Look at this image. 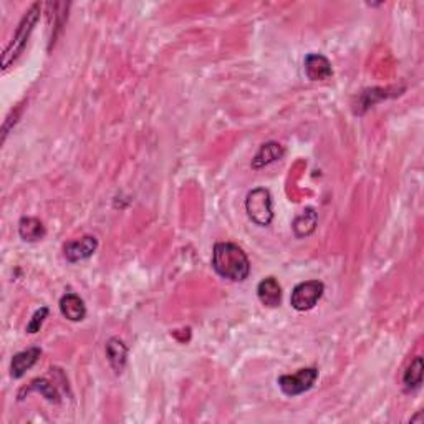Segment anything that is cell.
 Here are the masks:
<instances>
[{"label":"cell","instance_id":"cell-9","mask_svg":"<svg viewBox=\"0 0 424 424\" xmlns=\"http://www.w3.org/2000/svg\"><path fill=\"white\" fill-rule=\"evenodd\" d=\"M40 354H42V350L37 347L28 348V350H25V352L14 354V358H12V363H10L12 378H22V376L25 375V371H28L30 368H32L38 361Z\"/></svg>","mask_w":424,"mask_h":424},{"label":"cell","instance_id":"cell-12","mask_svg":"<svg viewBox=\"0 0 424 424\" xmlns=\"http://www.w3.org/2000/svg\"><path fill=\"white\" fill-rule=\"evenodd\" d=\"M106 358H108V363H110V366L113 368L116 373H121L124 365H127V358H128V347L124 345V341L120 339L108 340Z\"/></svg>","mask_w":424,"mask_h":424},{"label":"cell","instance_id":"cell-5","mask_svg":"<svg viewBox=\"0 0 424 424\" xmlns=\"http://www.w3.org/2000/svg\"><path fill=\"white\" fill-rule=\"evenodd\" d=\"M317 378L318 371L315 368H302L293 375H282L277 383L285 396H298L313 388Z\"/></svg>","mask_w":424,"mask_h":424},{"label":"cell","instance_id":"cell-15","mask_svg":"<svg viewBox=\"0 0 424 424\" xmlns=\"http://www.w3.org/2000/svg\"><path fill=\"white\" fill-rule=\"evenodd\" d=\"M32 391H38V393H42L43 395V398H47V400L50 401V403H60V395H58V391L57 389H55V386L54 384H51L50 382H47V380H33L32 383L28 384L27 388H24L20 391V395H19V398L22 400V396L25 395V393H32Z\"/></svg>","mask_w":424,"mask_h":424},{"label":"cell","instance_id":"cell-10","mask_svg":"<svg viewBox=\"0 0 424 424\" xmlns=\"http://www.w3.org/2000/svg\"><path fill=\"white\" fill-rule=\"evenodd\" d=\"M284 154H285V149L280 142H275V141L266 142V145H262L261 149L257 151V154L254 156L252 168L254 170H262V168L269 166V164L282 159Z\"/></svg>","mask_w":424,"mask_h":424},{"label":"cell","instance_id":"cell-17","mask_svg":"<svg viewBox=\"0 0 424 424\" xmlns=\"http://www.w3.org/2000/svg\"><path fill=\"white\" fill-rule=\"evenodd\" d=\"M386 98V90L383 88H373V90H368V92H363L360 97V106L370 108L373 106L376 101H380V99Z\"/></svg>","mask_w":424,"mask_h":424},{"label":"cell","instance_id":"cell-1","mask_svg":"<svg viewBox=\"0 0 424 424\" xmlns=\"http://www.w3.org/2000/svg\"><path fill=\"white\" fill-rule=\"evenodd\" d=\"M212 269L232 282H244L250 274L247 254L232 242H218L212 250Z\"/></svg>","mask_w":424,"mask_h":424},{"label":"cell","instance_id":"cell-6","mask_svg":"<svg viewBox=\"0 0 424 424\" xmlns=\"http://www.w3.org/2000/svg\"><path fill=\"white\" fill-rule=\"evenodd\" d=\"M97 247H98L97 237L85 236L81 237V239L68 242V244L65 245V259L72 263L85 261V259L92 257Z\"/></svg>","mask_w":424,"mask_h":424},{"label":"cell","instance_id":"cell-8","mask_svg":"<svg viewBox=\"0 0 424 424\" xmlns=\"http://www.w3.org/2000/svg\"><path fill=\"white\" fill-rule=\"evenodd\" d=\"M58 307L63 317L70 320V322H81V320L86 317L85 302L73 292L65 293V295L60 298Z\"/></svg>","mask_w":424,"mask_h":424},{"label":"cell","instance_id":"cell-7","mask_svg":"<svg viewBox=\"0 0 424 424\" xmlns=\"http://www.w3.org/2000/svg\"><path fill=\"white\" fill-rule=\"evenodd\" d=\"M305 75L310 78L311 81L318 80H328L333 75L332 63L328 62L327 57L320 54H310L305 58Z\"/></svg>","mask_w":424,"mask_h":424},{"label":"cell","instance_id":"cell-14","mask_svg":"<svg viewBox=\"0 0 424 424\" xmlns=\"http://www.w3.org/2000/svg\"><path fill=\"white\" fill-rule=\"evenodd\" d=\"M317 212H315V209H311V207H307V209L302 211V214L297 215L295 220H293V232H295L297 237L310 236V234L315 231V227H317Z\"/></svg>","mask_w":424,"mask_h":424},{"label":"cell","instance_id":"cell-18","mask_svg":"<svg viewBox=\"0 0 424 424\" xmlns=\"http://www.w3.org/2000/svg\"><path fill=\"white\" fill-rule=\"evenodd\" d=\"M47 317H49V309H47V307H42V309H38L35 313H33V317L30 318V322L27 323V332L28 333L40 332V328H42L43 322H45Z\"/></svg>","mask_w":424,"mask_h":424},{"label":"cell","instance_id":"cell-13","mask_svg":"<svg viewBox=\"0 0 424 424\" xmlns=\"http://www.w3.org/2000/svg\"><path fill=\"white\" fill-rule=\"evenodd\" d=\"M19 234L25 242H37L45 237V226L37 218H22L19 222Z\"/></svg>","mask_w":424,"mask_h":424},{"label":"cell","instance_id":"cell-3","mask_svg":"<svg viewBox=\"0 0 424 424\" xmlns=\"http://www.w3.org/2000/svg\"><path fill=\"white\" fill-rule=\"evenodd\" d=\"M245 212L254 224L267 227L274 220V201L269 189L257 188L245 197Z\"/></svg>","mask_w":424,"mask_h":424},{"label":"cell","instance_id":"cell-4","mask_svg":"<svg viewBox=\"0 0 424 424\" xmlns=\"http://www.w3.org/2000/svg\"><path fill=\"white\" fill-rule=\"evenodd\" d=\"M325 292V285L320 280H307V282L298 284L292 290L290 295V304L298 311H309L318 304L320 298Z\"/></svg>","mask_w":424,"mask_h":424},{"label":"cell","instance_id":"cell-11","mask_svg":"<svg viewBox=\"0 0 424 424\" xmlns=\"http://www.w3.org/2000/svg\"><path fill=\"white\" fill-rule=\"evenodd\" d=\"M257 297L266 307H279L282 300V288L274 277H267L261 284L257 285Z\"/></svg>","mask_w":424,"mask_h":424},{"label":"cell","instance_id":"cell-2","mask_svg":"<svg viewBox=\"0 0 424 424\" xmlns=\"http://www.w3.org/2000/svg\"><path fill=\"white\" fill-rule=\"evenodd\" d=\"M40 10L42 6L40 3H35V6H32V8L25 14L24 19H22L19 28H17V33L14 37V42L8 45V49L3 51V58H2V67L3 70H7L8 65L14 63L17 57L24 51L25 45H27L30 33L33 32V28H35L38 19H40Z\"/></svg>","mask_w":424,"mask_h":424},{"label":"cell","instance_id":"cell-16","mask_svg":"<svg viewBox=\"0 0 424 424\" xmlns=\"http://www.w3.org/2000/svg\"><path fill=\"white\" fill-rule=\"evenodd\" d=\"M423 383V358L416 357L411 365L408 366V370L405 371L403 376V384L405 388L411 391V389H418Z\"/></svg>","mask_w":424,"mask_h":424}]
</instances>
